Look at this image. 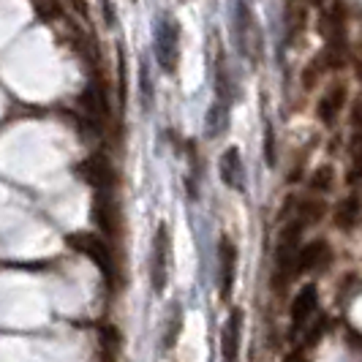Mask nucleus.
Wrapping results in <instances>:
<instances>
[{
    "label": "nucleus",
    "mask_w": 362,
    "mask_h": 362,
    "mask_svg": "<svg viewBox=\"0 0 362 362\" xmlns=\"http://www.w3.org/2000/svg\"><path fill=\"white\" fill-rule=\"evenodd\" d=\"M303 223L294 221L284 229V235L278 240V251H275V281L272 286L281 291L291 278H294V262H297V251H300V237H303Z\"/></svg>",
    "instance_id": "f257e3e1"
},
{
    "label": "nucleus",
    "mask_w": 362,
    "mask_h": 362,
    "mask_svg": "<svg viewBox=\"0 0 362 362\" xmlns=\"http://www.w3.org/2000/svg\"><path fill=\"white\" fill-rule=\"evenodd\" d=\"M69 245H71L76 254L88 256L98 270L104 272L109 284L115 281L117 275V267H115V256H112V248L107 245V240L93 232H76V235H69Z\"/></svg>",
    "instance_id": "f03ea898"
},
{
    "label": "nucleus",
    "mask_w": 362,
    "mask_h": 362,
    "mask_svg": "<svg viewBox=\"0 0 362 362\" xmlns=\"http://www.w3.org/2000/svg\"><path fill=\"white\" fill-rule=\"evenodd\" d=\"M169 262H172V237H169V226L161 223L156 229L153 254H150V284L156 294H161L169 284Z\"/></svg>",
    "instance_id": "7ed1b4c3"
},
{
    "label": "nucleus",
    "mask_w": 362,
    "mask_h": 362,
    "mask_svg": "<svg viewBox=\"0 0 362 362\" xmlns=\"http://www.w3.org/2000/svg\"><path fill=\"white\" fill-rule=\"evenodd\" d=\"M156 57L158 66L166 74L177 71V60H180V25L172 17H163L156 30Z\"/></svg>",
    "instance_id": "20e7f679"
},
{
    "label": "nucleus",
    "mask_w": 362,
    "mask_h": 362,
    "mask_svg": "<svg viewBox=\"0 0 362 362\" xmlns=\"http://www.w3.org/2000/svg\"><path fill=\"white\" fill-rule=\"evenodd\" d=\"M237 47H240V52L245 54L251 63H259V57H262V30H259V25H256L254 14H251V8L245 6V3H240L237 6Z\"/></svg>",
    "instance_id": "39448f33"
},
{
    "label": "nucleus",
    "mask_w": 362,
    "mask_h": 362,
    "mask_svg": "<svg viewBox=\"0 0 362 362\" xmlns=\"http://www.w3.org/2000/svg\"><path fill=\"white\" fill-rule=\"evenodd\" d=\"M79 177L93 185L95 188V194H101V191H112V185H115V169H112V163L104 158V156H90V158H85V161L79 163Z\"/></svg>",
    "instance_id": "423d86ee"
},
{
    "label": "nucleus",
    "mask_w": 362,
    "mask_h": 362,
    "mask_svg": "<svg viewBox=\"0 0 362 362\" xmlns=\"http://www.w3.org/2000/svg\"><path fill=\"white\" fill-rule=\"evenodd\" d=\"M237 245L229 240V237H221L218 243V278H221V297L229 300V294L235 289L237 281Z\"/></svg>",
    "instance_id": "0eeeda50"
},
{
    "label": "nucleus",
    "mask_w": 362,
    "mask_h": 362,
    "mask_svg": "<svg viewBox=\"0 0 362 362\" xmlns=\"http://www.w3.org/2000/svg\"><path fill=\"white\" fill-rule=\"evenodd\" d=\"M93 221L104 235H120V213H117V204L112 199V194H107V191L95 194V199H93Z\"/></svg>",
    "instance_id": "6e6552de"
},
{
    "label": "nucleus",
    "mask_w": 362,
    "mask_h": 362,
    "mask_svg": "<svg viewBox=\"0 0 362 362\" xmlns=\"http://www.w3.org/2000/svg\"><path fill=\"white\" fill-rule=\"evenodd\" d=\"M240 341H243V308H235L229 313L223 332H221V357L223 362L240 360Z\"/></svg>",
    "instance_id": "1a4fd4ad"
},
{
    "label": "nucleus",
    "mask_w": 362,
    "mask_h": 362,
    "mask_svg": "<svg viewBox=\"0 0 362 362\" xmlns=\"http://www.w3.org/2000/svg\"><path fill=\"white\" fill-rule=\"evenodd\" d=\"M79 107L85 109V117L93 126H101L109 115V101L104 85H90L79 93Z\"/></svg>",
    "instance_id": "9d476101"
},
{
    "label": "nucleus",
    "mask_w": 362,
    "mask_h": 362,
    "mask_svg": "<svg viewBox=\"0 0 362 362\" xmlns=\"http://www.w3.org/2000/svg\"><path fill=\"white\" fill-rule=\"evenodd\" d=\"M316 303H319V291L313 284H305L303 289L297 291V297L291 300V332H297V329H303L305 322H308L310 316H313V310H316Z\"/></svg>",
    "instance_id": "9b49d317"
},
{
    "label": "nucleus",
    "mask_w": 362,
    "mask_h": 362,
    "mask_svg": "<svg viewBox=\"0 0 362 362\" xmlns=\"http://www.w3.org/2000/svg\"><path fill=\"white\" fill-rule=\"evenodd\" d=\"M218 169H221V180L226 182V188L243 191L245 175H243V158H240V150H237V147H226V150H223Z\"/></svg>",
    "instance_id": "f8f14e48"
},
{
    "label": "nucleus",
    "mask_w": 362,
    "mask_h": 362,
    "mask_svg": "<svg viewBox=\"0 0 362 362\" xmlns=\"http://www.w3.org/2000/svg\"><path fill=\"white\" fill-rule=\"evenodd\" d=\"M327 254H329V248H327L325 240H313L308 245H303L300 251H297V262H294V275H300V272H310L316 270V267H322L327 262Z\"/></svg>",
    "instance_id": "ddd939ff"
},
{
    "label": "nucleus",
    "mask_w": 362,
    "mask_h": 362,
    "mask_svg": "<svg viewBox=\"0 0 362 362\" xmlns=\"http://www.w3.org/2000/svg\"><path fill=\"white\" fill-rule=\"evenodd\" d=\"M344 101H346V88H344V85H338V88H329L325 98L319 101V117H322V123L332 126V123H335V115H338V109L344 107Z\"/></svg>",
    "instance_id": "4468645a"
},
{
    "label": "nucleus",
    "mask_w": 362,
    "mask_h": 362,
    "mask_svg": "<svg viewBox=\"0 0 362 362\" xmlns=\"http://www.w3.org/2000/svg\"><path fill=\"white\" fill-rule=\"evenodd\" d=\"M322 33L327 38L344 41V6H329L322 17Z\"/></svg>",
    "instance_id": "2eb2a0df"
},
{
    "label": "nucleus",
    "mask_w": 362,
    "mask_h": 362,
    "mask_svg": "<svg viewBox=\"0 0 362 362\" xmlns=\"http://www.w3.org/2000/svg\"><path fill=\"white\" fill-rule=\"evenodd\" d=\"M357 218H360V199H357V197H346V199L335 207V223H338L341 229H351V226L357 223Z\"/></svg>",
    "instance_id": "dca6fc26"
},
{
    "label": "nucleus",
    "mask_w": 362,
    "mask_h": 362,
    "mask_svg": "<svg viewBox=\"0 0 362 362\" xmlns=\"http://www.w3.org/2000/svg\"><path fill=\"white\" fill-rule=\"evenodd\" d=\"M226 115H229V109H226L223 101H216V104L210 107L207 117H204V123H207V136H210V139L218 136V134L226 128Z\"/></svg>",
    "instance_id": "f3484780"
},
{
    "label": "nucleus",
    "mask_w": 362,
    "mask_h": 362,
    "mask_svg": "<svg viewBox=\"0 0 362 362\" xmlns=\"http://www.w3.org/2000/svg\"><path fill=\"white\" fill-rule=\"evenodd\" d=\"M33 11L44 22H57V19L66 17V8L60 0H33Z\"/></svg>",
    "instance_id": "a211bd4d"
},
{
    "label": "nucleus",
    "mask_w": 362,
    "mask_h": 362,
    "mask_svg": "<svg viewBox=\"0 0 362 362\" xmlns=\"http://www.w3.org/2000/svg\"><path fill=\"white\" fill-rule=\"evenodd\" d=\"M325 202H303L300 204V210H297V221L303 223V226H310V223H319L322 218H325Z\"/></svg>",
    "instance_id": "6ab92c4d"
},
{
    "label": "nucleus",
    "mask_w": 362,
    "mask_h": 362,
    "mask_svg": "<svg viewBox=\"0 0 362 362\" xmlns=\"http://www.w3.org/2000/svg\"><path fill=\"white\" fill-rule=\"evenodd\" d=\"M332 182H335V172H332V166H319V169H313V175H310V191H316V194H327L329 188H332Z\"/></svg>",
    "instance_id": "aec40b11"
},
{
    "label": "nucleus",
    "mask_w": 362,
    "mask_h": 362,
    "mask_svg": "<svg viewBox=\"0 0 362 362\" xmlns=\"http://www.w3.org/2000/svg\"><path fill=\"white\" fill-rule=\"evenodd\" d=\"M319 69H322V60H319V63H310L308 69H305V76H303V85H305V88H313V85H316V79H319Z\"/></svg>",
    "instance_id": "412c9836"
},
{
    "label": "nucleus",
    "mask_w": 362,
    "mask_h": 362,
    "mask_svg": "<svg viewBox=\"0 0 362 362\" xmlns=\"http://www.w3.org/2000/svg\"><path fill=\"white\" fill-rule=\"evenodd\" d=\"M351 126L362 128V95H357V101L351 107Z\"/></svg>",
    "instance_id": "4be33fe9"
},
{
    "label": "nucleus",
    "mask_w": 362,
    "mask_h": 362,
    "mask_svg": "<svg viewBox=\"0 0 362 362\" xmlns=\"http://www.w3.org/2000/svg\"><path fill=\"white\" fill-rule=\"evenodd\" d=\"M264 156H267V163H275V150H272V128L267 126V145H264Z\"/></svg>",
    "instance_id": "5701e85b"
},
{
    "label": "nucleus",
    "mask_w": 362,
    "mask_h": 362,
    "mask_svg": "<svg viewBox=\"0 0 362 362\" xmlns=\"http://www.w3.org/2000/svg\"><path fill=\"white\" fill-rule=\"evenodd\" d=\"M360 76H362V69H360Z\"/></svg>",
    "instance_id": "b1692460"
}]
</instances>
